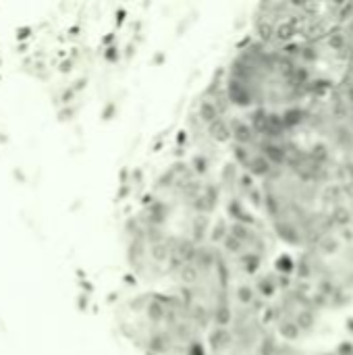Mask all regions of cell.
I'll return each mask as SVG.
<instances>
[{
  "label": "cell",
  "instance_id": "6da1fadb",
  "mask_svg": "<svg viewBox=\"0 0 353 355\" xmlns=\"http://www.w3.org/2000/svg\"><path fill=\"white\" fill-rule=\"evenodd\" d=\"M345 181L333 164L295 146L285 162L256 181L258 212L275 241L295 254L331 233Z\"/></svg>",
  "mask_w": 353,
  "mask_h": 355
},
{
  "label": "cell",
  "instance_id": "7a4b0ae2",
  "mask_svg": "<svg viewBox=\"0 0 353 355\" xmlns=\"http://www.w3.org/2000/svg\"><path fill=\"white\" fill-rule=\"evenodd\" d=\"M221 92L235 114H287L320 94L295 52L254 37L233 52Z\"/></svg>",
  "mask_w": 353,
  "mask_h": 355
},
{
  "label": "cell",
  "instance_id": "3957f363",
  "mask_svg": "<svg viewBox=\"0 0 353 355\" xmlns=\"http://www.w3.org/2000/svg\"><path fill=\"white\" fill-rule=\"evenodd\" d=\"M121 335L144 355H206V322L171 287H144L117 312Z\"/></svg>",
  "mask_w": 353,
  "mask_h": 355
},
{
  "label": "cell",
  "instance_id": "277c9868",
  "mask_svg": "<svg viewBox=\"0 0 353 355\" xmlns=\"http://www.w3.org/2000/svg\"><path fill=\"white\" fill-rule=\"evenodd\" d=\"M202 243L173 212L146 196L125 225L127 266L141 287H166L185 254Z\"/></svg>",
  "mask_w": 353,
  "mask_h": 355
},
{
  "label": "cell",
  "instance_id": "5b68a950",
  "mask_svg": "<svg viewBox=\"0 0 353 355\" xmlns=\"http://www.w3.org/2000/svg\"><path fill=\"white\" fill-rule=\"evenodd\" d=\"M166 287L181 295L210 329L231 312L237 279L221 250L206 239L185 254Z\"/></svg>",
  "mask_w": 353,
  "mask_h": 355
},
{
  "label": "cell",
  "instance_id": "8992f818",
  "mask_svg": "<svg viewBox=\"0 0 353 355\" xmlns=\"http://www.w3.org/2000/svg\"><path fill=\"white\" fill-rule=\"evenodd\" d=\"M248 285L283 347L308 341L327 314L314 295L291 275V268H277L273 264Z\"/></svg>",
  "mask_w": 353,
  "mask_h": 355
},
{
  "label": "cell",
  "instance_id": "52a82bcc",
  "mask_svg": "<svg viewBox=\"0 0 353 355\" xmlns=\"http://www.w3.org/2000/svg\"><path fill=\"white\" fill-rule=\"evenodd\" d=\"M289 268L327 314L353 306V252L335 231L295 252Z\"/></svg>",
  "mask_w": 353,
  "mask_h": 355
},
{
  "label": "cell",
  "instance_id": "ba28073f",
  "mask_svg": "<svg viewBox=\"0 0 353 355\" xmlns=\"http://www.w3.org/2000/svg\"><path fill=\"white\" fill-rule=\"evenodd\" d=\"M335 21L337 2H264L252 12V37L289 50L318 40Z\"/></svg>",
  "mask_w": 353,
  "mask_h": 355
},
{
  "label": "cell",
  "instance_id": "9c48e42d",
  "mask_svg": "<svg viewBox=\"0 0 353 355\" xmlns=\"http://www.w3.org/2000/svg\"><path fill=\"white\" fill-rule=\"evenodd\" d=\"M283 349L250 285L237 283L231 312L208 329L206 355H281Z\"/></svg>",
  "mask_w": 353,
  "mask_h": 355
},
{
  "label": "cell",
  "instance_id": "30bf717a",
  "mask_svg": "<svg viewBox=\"0 0 353 355\" xmlns=\"http://www.w3.org/2000/svg\"><path fill=\"white\" fill-rule=\"evenodd\" d=\"M212 231L208 239L221 250L237 283H250L275 264V237L260 214L229 212L212 225Z\"/></svg>",
  "mask_w": 353,
  "mask_h": 355
},
{
  "label": "cell",
  "instance_id": "8fae6325",
  "mask_svg": "<svg viewBox=\"0 0 353 355\" xmlns=\"http://www.w3.org/2000/svg\"><path fill=\"white\" fill-rule=\"evenodd\" d=\"M331 37L341 62V81L337 87L353 96V2H337V21Z\"/></svg>",
  "mask_w": 353,
  "mask_h": 355
},
{
  "label": "cell",
  "instance_id": "7c38bea8",
  "mask_svg": "<svg viewBox=\"0 0 353 355\" xmlns=\"http://www.w3.org/2000/svg\"><path fill=\"white\" fill-rule=\"evenodd\" d=\"M333 231L353 252V181H345L343 185L341 206H339V214H337V223Z\"/></svg>",
  "mask_w": 353,
  "mask_h": 355
},
{
  "label": "cell",
  "instance_id": "4fadbf2b",
  "mask_svg": "<svg viewBox=\"0 0 353 355\" xmlns=\"http://www.w3.org/2000/svg\"><path fill=\"white\" fill-rule=\"evenodd\" d=\"M308 355H353V345L352 343H339V345H333V347H327V349Z\"/></svg>",
  "mask_w": 353,
  "mask_h": 355
}]
</instances>
